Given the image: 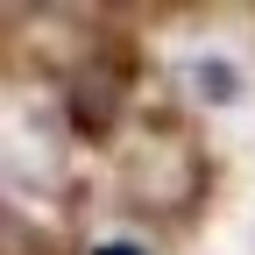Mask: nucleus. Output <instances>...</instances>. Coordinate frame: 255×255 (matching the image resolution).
<instances>
[{
    "instance_id": "obj_1",
    "label": "nucleus",
    "mask_w": 255,
    "mask_h": 255,
    "mask_svg": "<svg viewBox=\"0 0 255 255\" xmlns=\"http://www.w3.org/2000/svg\"><path fill=\"white\" fill-rule=\"evenodd\" d=\"M85 255H149V248H142V241H128V234H107V241H92Z\"/></svg>"
}]
</instances>
